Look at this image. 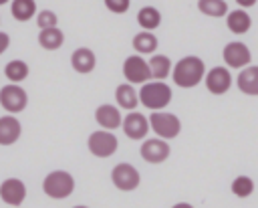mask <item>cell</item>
I'll list each match as a JSON object with an SVG mask.
<instances>
[{"instance_id": "obj_7", "label": "cell", "mask_w": 258, "mask_h": 208, "mask_svg": "<svg viewBox=\"0 0 258 208\" xmlns=\"http://www.w3.org/2000/svg\"><path fill=\"white\" fill-rule=\"evenodd\" d=\"M111 180H113L115 188H119V190H123V192H129V190H135V188L139 186V180H141V178H139V172H137L131 164L121 162V164H117V166L113 168Z\"/></svg>"}, {"instance_id": "obj_25", "label": "cell", "mask_w": 258, "mask_h": 208, "mask_svg": "<svg viewBox=\"0 0 258 208\" xmlns=\"http://www.w3.org/2000/svg\"><path fill=\"white\" fill-rule=\"evenodd\" d=\"M4 75H6L8 81H12V83L18 85L20 81H24V79L28 77V65H26L24 61H20V59H14V61L6 63Z\"/></svg>"}, {"instance_id": "obj_28", "label": "cell", "mask_w": 258, "mask_h": 208, "mask_svg": "<svg viewBox=\"0 0 258 208\" xmlns=\"http://www.w3.org/2000/svg\"><path fill=\"white\" fill-rule=\"evenodd\" d=\"M56 22H58V16H56L52 10H40V12L36 14V24H38L40 30H44V28H54Z\"/></svg>"}, {"instance_id": "obj_21", "label": "cell", "mask_w": 258, "mask_h": 208, "mask_svg": "<svg viewBox=\"0 0 258 208\" xmlns=\"http://www.w3.org/2000/svg\"><path fill=\"white\" fill-rule=\"evenodd\" d=\"M115 99H117V105L123 107V109H135L137 103H139L137 91L129 83H123L115 89Z\"/></svg>"}, {"instance_id": "obj_4", "label": "cell", "mask_w": 258, "mask_h": 208, "mask_svg": "<svg viewBox=\"0 0 258 208\" xmlns=\"http://www.w3.org/2000/svg\"><path fill=\"white\" fill-rule=\"evenodd\" d=\"M149 129L157 133L159 139H171L177 137V133L181 131V123L173 113H161L155 111L149 115Z\"/></svg>"}, {"instance_id": "obj_24", "label": "cell", "mask_w": 258, "mask_h": 208, "mask_svg": "<svg viewBox=\"0 0 258 208\" xmlns=\"http://www.w3.org/2000/svg\"><path fill=\"white\" fill-rule=\"evenodd\" d=\"M133 48L139 53V55H151V53H155V48H157V38H155V34L153 32H137L135 36H133Z\"/></svg>"}, {"instance_id": "obj_27", "label": "cell", "mask_w": 258, "mask_h": 208, "mask_svg": "<svg viewBox=\"0 0 258 208\" xmlns=\"http://www.w3.org/2000/svg\"><path fill=\"white\" fill-rule=\"evenodd\" d=\"M232 192H234L236 196H240V198L250 196V194L254 192V182H252V178H248V176H238V178L232 182Z\"/></svg>"}, {"instance_id": "obj_22", "label": "cell", "mask_w": 258, "mask_h": 208, "mask_svg": "<svg viewBox=\"0 0 258 208\" xmlns=\"http://www.w3.org/2000/svg\"><path fill=\"white\" fill-rule=\"evenodd\" d=\"M10 12L18 22H26L36 14V2L34 0H12Z\"/></svg>"}, {"instance_id": "obj_6", "label": "cell", "mask_w": 258, "mask_h": 208, "mask_svg": "<svg viewBox=\"0 0 258 208\" xmlns=\"http://www.w3.org/2000/svg\"><path fill=\"white\" fill-rule=\"evenodd\" d=\"M87 145H89V151L93 155H97V158H109V155H113L117 151L119 141H117V137L111 131L99 129V131H93L89 135Z\"/></svg>"}, {"instance_id": "obj_1", "label": "cell", "mask_w": 258, "mask_h": 208, "mask_svg": "<svg viewBox=\"0 0 258 208\" xmlns=\"http://www.w3.org/2000/svg\"><path fill=\"white\" fill-rule=\"evenodd\" d=\"M173 75V81L177 87H183V89H189V87H196L204 75H206V65L200 57H183L181 61H177V65L173 67L171 71Z\"/></svg>"}, {"instance_id": "obj_31", "label": "cell", "mask_w": 258, "mask_h": 208, "mask_svg": "<svg viewBox=\"0 0 258 208\" xmlns=\"http://www.w3.org/2000/svg\"><path fill=\"white\" fill-rule=\"evenodd\" d=\"M236 2H238L242 8H250V6H254V4H256V0H236Z\"/></svg>"}, {"instance_id": "obj_8", "label": "cell", "mask_w": 258, "mask_h": 208, "mask_svg": "<svg viewBox=\"0 0 258 208\" xmlns=\"http://www.w3.org/2000/svg\"><path fill=\"white\" fill-rule=\"evenodd\" d=\"M123 75L129 83H145L149 81V67L145 63L143 57L139 55H133V57H127L125 63H123Z\"/></svg>"}, {"instance_id": "obj_3", "label": "cell", "mask_w": 258, "mask_h": 208, "mask_svg": "<svg viewBox=\"0 0 258 208\" xmlns=\"http://www.w3.org/2000/svg\"><path fill=\"white\" fill-rule=\"evenodd\" d=\"M42 190L48 198H54V200H62V198H69L75 190V180L69 172L64 170H54L50 172L44 182H42Z\"/></svg>"}, {"instance_id": "obj_10", "label": "cell", "mask_w": 258, "mask_h": 208, "mask_svg": "<svg viewBox=\"0 0 258 208\" xmlns=\"http://www.w3.org/2000/svg\"><path fill=\"white\" fill-rule=\"evenodd\" d=\"M0 198L8 206H20L26 198V186L18 178H8L0 184Z\"/></svg>"}, {"instance_id": "obj_14", "label": "cell", "mask_w": 258, "mask_h": 208, "mask_svg": "<svg viewBox=\"0 0 258 208\" xmlns=\"http://www.w3.org/2000/svg\"><path fill=\"white\" fill-rule=\"evenodd\" d=\"M22 133V125L14 115L0 117V145H12L18 141Z\"/></svg>"}, {"instance_id": "obj_33", "label": "cell", "mask_w": 258, "mask_h": 208, "mask_svg": "<svg viewBox=\"0 0 258 208\" xmlns=\"http://www.w3.org/2000/svg\"><path fill=\"white\" fill-rule=\"evenodd\" d=\"M2 4H8V0H0V6H2Z\"/></svg>"}, {"instance_id": "obj_34", "label": "cell", "mask_w": 258, "mask_h": 208, "mask_svg": "<svg viewBox=\"0 0 258 208\" xmlns=\"http://www.w3.org/2000/svg\"><path fill=\"white\" fill-rule=\"evenodd\" d=\"M73 208H87V206H73Z\"/></svg>"}, {"instance_id": "obj_13", "label": "cell", "mask_w": 258, "mask_h": 208, "mask_svg": "<svg viewBox=\"0 0 258 208\" xmlns=\"http://www.w3.org/2000/svg\"><path fill=\"white\" fill-rule=\"evenodd\" d=\"M121 125H123V131H125V135L129 139H143L147 135V131H149V121L145 119L143 113H137V111L127 113L123 117Z\"/></svg>"}, {"instance_id": "obj_26", "label": "cell", "mask_w": 258, "mask_h": 208, "mask_svg": "<svg viewBox=\"0 0 258 208\" xmlns=\"http://www.w3.org/2000/svg\"><path fill=\"white\" fill-rule=\"evenodd\" d=\"M198 8H200L202 14L212 16V18L226 16V12H228L226 0H198Z\"/></svg>"}, {"instance_id": "obj_20", "label": "cell", "mask_w": 258, "mask_h": 208, "mask_svg": "<svg viewBox=\"0 0 258 208\" xmlns=\"http://www.w3.org/2000/svg\"><path fill=\"white\" fill-rule=\"evenodd\" d=\"M147 67H149V77H153L157 81H163L171 73V61L165 55H153L151 61L147 63Z\"/></svg>"}, {"instance_id": "obj_15", "label": "cell", "mask_w": 258, "mask_h": 208, "mask_svg": "<svg viewBox=\"0 0 258 208\" xmlns=\"http://www.w3.org/2000/svg\"><path fill=\"white\" fill-rule=\"evenodd\" d=\"M71 65H73V69H75L77 73L87 75V73H91V71L95 69V65H97L95 53H93L91 48H87V46H81V48H77V50L71 55Z\"/></svg>"}, {"instance_id": "obj_23", "label": "cell", "mask_w": 258, "mask_h": 208, "mask_svg": "<svg viewBox=\"0 0 258 208\" xmlns=\"http://www.w3.org/2000/svg\"><path fill=\"white\" fill-rule=\"evenodd\" d=\"M137 22L143 30H155L161 24V14L155 6H145L137 12Z\"/></svg>"}, {"instance_id": "obj_19", "label": "cell", "mask_w": 258, "mask_h": 208, "mask_svg": "<svg viewBox=\"0 0 258 208\" xmlns=\"http://www.w3.org/2000/svg\"><path fill=\"white\" fill-rule=\"evenodd\" d=\"M62 42H64V34L56 26L54 28H44V30L38 32V44L46 50H56V48L62 46Z\"/></svg>"}, {"instance_id": "obj_5", "label": "cell", "mask_w": 258, "mask_h": 208, "mask_svg": "<svg viewBox=\"0 0 258 208\" xmlns=\"http://www.w3.org/2000/svg\"><path fill=\"white\" fill-rule=\"evenodd\" d=\"M0 105L6 113H20L28 105V95L20 85L8 83L0 89Z\"/></svg>"}, {"instance_id": "obj_2", "label": "cell", "mask_w": 258, "mask_h": 208, "mask_svg": "<svg viewBox=\"0 0 258 208\" xmlns=\"http://www.w3.org/2000/svg\"><path fill=\"white\" fill-rule=\"evenodd\" d=\"M139 101L151 109V111H161L163 107L169 105L171 101V89L169 85H165L163 81H151V83H143L141 91L137 93Z\"/></svg>"}, {"instance_id": "obj_11", "label": "cell", "mask_w": 258, "mask_h": 208, "mask_svg": "<svg viewBox=\"0 0 258 208\" xmlns=\"http://www.w3.org/2000/svg\"><path fill=\"white\" fill-rule=\"evenodd\" d=\"M222 55H224L226 65L232 67V69H242V67H246V65L250 63V59H252L250 48H248L244 42H238V40L228 42V44L224 46V53H222Z\"/></svg>"}, {"instance_id": "obj_32", "label": "cell", "mask_w": 258, "mask_h": 208, "mask_svg": "<svg viewBox=\"0 0 258 208\" xmlns=\"http://www.w3.org/2000/svg\"><path fill=\"white\" fill-rule=\"evenodd\" d=\"M171 208H194V206L187 204V202H179V204H175V206H171Z\"/></svg>"}, {"instance_id": "obj_17", "label": "cell", "mask_w": 258, "mask_h": 208, "mask_svg": "<svg viewBox=\"0 0 258 208\" xmlns=\"http://www.w3.org/2000/svg\"><path fill=\"white\" fill-rule=\"evenodd\" d=\"M238 87L246 95H258V67H244L238 75Z\"/></svg>"}, {"instance_id": "obj_12", "label": "cell", "mask_w": 258, "mask_h": 208, "mask_svg": "<svg viewBox=\"0 0 258 208\" xmlns=\"http://www.w3.org/2000/svg\"><path fill=\"white\" fill-rule=\"evenodd\" d=\"M204 77H206L208 91L214 93V95H224L230 89V85H232V75H230V71L226 67H214Z\"/></svg>"}, {"instance_id": "obj_16", "label": "cell", "mask_w": 258, "mask_h": 208, "mask_svg": "<svg viewBox=\"0 0 258 208\" xmlns=\"http://www.w3.org/2000/svg\"><path fill=\"white\" fill-rule=\"evenodd\" d=\"M95 119H97V123H99L103 129H117V127L121 125V121H123L119 109L113 107V105H109V103L97 107V111H95Z\"/></svg>"}, {"instance_id": "obj_30", "label": "cell", "mask_w": 258, "mask_h": 208, "mask_svg": "<svg viewBox=\"0 0 258 208\" xmlns=\"http://www.w3.org/2000/svg\"><path fill=\"white\" fill-rule=\"evenodd\" d=\"M8 44H10V36L6 32H0V55L8 48Z\"/></svg>"}, {"instance_id": "obj_29", "label": "cell", "mask_w": 258, "mask_h": 208, "mask_svg": "<svg viewBox=\"0 0 258 208\" xmlns=\"http://www.w3.org/2000/svg\"><path fill=\"white\" fill-rule=\"evenodd\" d=\"M105 6H107V10H111L115 14H123L129 10L131 0H105Z\"/></svg>"}, {"instance_id": "obj_18", "label": "cell", "mask_w": 258, "mask_h": 208, "mask_svg": "<svg viewBox=\"0 0 258 208\" xmlns=\"http://www.w3.org/2000/svg\"><path fill=\"white\" fill-rule=\"evenodd\" d=\"M226 22H228V28H230L234 34H244V32H248L250 26H252V18H250V14L244 12L242 8L232 10V12L228 14Z\"/></svg>"}, {"instance_id": "obj_9", "label": "cell", "mask_w": 258, "mask_h": 208, "mask_svg": "<svg viewBox=\"0 0 258 208\" xmlns=\"http://www.w3.org/2000/svg\"><path fill=\"white\" fill-rule=\"evenodd\" d=\"M141 158L149 164H161L169 158V145L165 139H159V137H153V139H145L141 143Z\"/></svg>"}]
</instances>
